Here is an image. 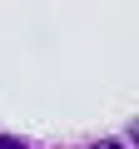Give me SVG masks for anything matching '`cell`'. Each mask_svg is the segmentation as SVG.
Listing matches in <instances>:
<instances>
[{
    "label": "cell",
    "instance_id": "6da1fadb",
    "mask_svg": "<svg viewBox=\"0 0 139 149\" xmlns=\"http://www.w3.org/2000/svg\"><path fill=\"white\" fill-rule=\"evenodd\" d=\"M0 149H30L25 139H10V134H0Z\"/></svg>",
    "mask_w": 139,
    "mask_h": 149
},
{
    "label": "cell",
    "instance_id": "7a4b0ae2",
    "mask_svg": "<svg viewBox=\"0 0 139 149\" xmlns=\"http://www.w3.org/2000/svg\"><path fill=\"white\" fill-rule=\"evenodd\" d=\"M95 149H124V144H119V139H99Z\"/></svg>",
    "mask_w": 139,
    "mask_h": 149
}]
</instances>
